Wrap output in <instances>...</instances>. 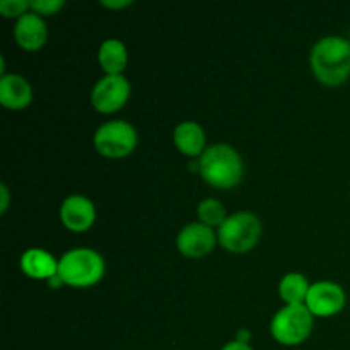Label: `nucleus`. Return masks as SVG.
<instances>
[{
  "mask_svg": "<svg viewBox=\"0 0 350 350\" xmlns=\"http://www.w3.org/2000/svg\"><path fill=\"white\" fill-rule=\"evenodd\" d=\"M105 275V260L96 250H68L58 260V277L72 287H89Z\"/></svg>",
  "mask_w": 350,
  "mask_h": 350,
  "instance_id": "3",
  "label": "nucleus"
},
{
  "mask_svg": "<svg viewBox=\"0 0 350 350\" xmlns=\"http://www.w3.org/2000/svg\"><path fill=\"white\" fill-rule=\"evenodd\" d=\"M310 65L321 84H344L350 75V41L344 36L321 38L311 50Z\"/></svg>",
  "mask_w": 350,
  "mask_h": 350,
  "instance_id": "1",
  "label": "nucleus"
},
{
  "mask_svg": "<svg viewBox=\"0 0 350 350\" xmlns=\"http://www.w3.org/2000/svg\"><path fill=\"white\" fill-rule=\"evenodd\" d=\"M21 269L33 279H48L58 273V262L51 253L41 248H29L21 256Z\"/></svg>",
  "mask_w": 350,
  "mask_h": 350,
  "instance_id": "13",
  "label": "nucleus"
},
{
  "mask_svg": "<svg viewBox=\"0 0 350 350\" xmlns=\"http://www.w3.org/2000/svg\"><path fill=\"white\" fill-rule=\"evenodd\" d=\"M270 330L282 345H297L313 330V313L306 304H286L275 313Z\"/></svg>",
  "mask_w": 350,
  "mask_h": 350,
  "instance_id": "5",
  "label": "nucleus"
},
{
  "mask_svg": "<svg viewBox=\"0 0 350 350\" xmlns=\"http://www.w3.org/2000/svg\"><path fill=\"white\" fill-rule=\"evenodd\" d=\"M137 130L125 120H111L96 130L94 146L103 156L123 157L129 156L137 147Z\"/></svg>",
  "mask_w": 350,
  "mask_h": 350,
  "instance_id": "6",
  "label": "nucleus"
},
{
  "mask_svg": "<svg viewBox=\"0 0 350 350\" xmlns=\"http://www.w3.org/2000/svg\"><path fill=\"white\" fill-rule=\"evenodd\" d=\"M103 5L109 7V9H118V7H126L132 3V0H103Z\"/></svg>",
  "mask_w": 350,
  "mask_h": 350,
  "instance_id": "22",
  "label": "nucleus"
},
{
  "mask_svg": "<svg viewBox=\"0 0 350 350\" xmlns=\"http://www.w3.org/2000/svg\"><path fill=\"white\" fill-rule=\"evenodd\" d=\"M29 9L27 0H2L0 2V12L5 17H21Z\"/></svg>",
  "mask_w": 350,
  "mask_h": 350,
  "instance_id": "18",
  "label": "nucleus"
},
{
  "mask_svg": "<svg viewBox=\"0 0 350 350\" xmlns=\"http://www.w3.org/2000/svg\"><path fill=\"white\" fill-rule=\"evenodd\" d=\"M33 99L29 82L19 74H3L0 77V103L5 108L23 109Z\"/></svg>",
  "mask_w": 350,
  "mask_h": 350,
  "instance_id": "12",
  "label": "nucleus"
},
{
  "mask_svg": "<svg viewBox=\"0 0 350 350\" xmlns=\"http://www.w3.org/2000/svg\"><path fill=\"white\" fill-rule=\"evenodd\" d=\"M217 243V234L214 229L208 228L204 222H191L187 224L176 238V246L183 255L191 258H200L214 250Z\"/></svg>",
  "mask_w": 350,
  "mask_h": 350,
  "instance_id": "9",
  "label": "nucleus"
},
{
  "mask_svg": "<svg viewBox=\"0 0 350 350\" xmlns=\"http://www.w3.org/2000/svg\"><path fill=\"white\" fill-rule=\"evenodd\" d=\"M222 350H253L250 347L246 342H241V340H234V342H229V344H226Z\"/></svg>",
  "mask_w": 350,
  "mask_h": 350,
  "instance_id": "20",
  "label": "nucleus"
},
{
  "mask_svg": "<svg viewBox=\"0 0 350 350\" xmlns=\"http://www.w3.org/2000/svg\"><path fill=\"white\" fill-rule=\"evenodd\" d=\"M60 217L65 228L70 231H88L94 224L96 207L84 195H70L62 202Z\"/></svg>",
  "mask_w": 350,
  "mask_h": 350,
  "instance_id": "10",
  "label": "nucleus"
},
{
  "mask_svg": "<svg viewBox=\"0 0 350 350\" xmlns=\"http://www.w3.org/2000/svg\"><path fill=\"white\" fill-rule=\"evenodd\" d=\"M262 222L253 212L241 211L228 215L219 228V243L232 253H245L258 243Z\"/></svg>",
  "mask_w": 350,
  "mask_h": 350,
  "instance_id": "4",
  "label": "nucleus"
},
{
  "mask_svg": "<svg viewBox=\"0 0 350 350\" xmlns=\"http://www.w3.org/2000/svg\"><path fill=\"white\" fill-rule=\"evenodd\" d=\"M14 36L24 50H38L46 41V23L41 19L40 14L31 10L17 19L16 26H14Z\"/></svg>",
  "mask_w": 350,
  "mask_h": 350,
  "instance_id": "11",
  "label": "nucleus"
},
{
  "mask_svg": "<svg viewBox=\"0 0 350 350\" xmlns=\"http://www.w3.org/2000/svg\"><path fill=\"white\" fill-rule=\"evenodd\" d=\"M0 212H5L7 205H9V190H7L5 185H0Z\"/></svg>",
  "mask_w": 350,
  "mask_h": 350,
  "instance_id": "21",
  "label": "nucleus"
},
{
  "mask_svg": "<svg viewBox=\"0 0 350 350\" xmlns=\"http://www.w3.org/2000/svg\"><path fill=\"white\" fill-rule=\"evenodd\" d=\"M198 171L208 185L215 188H232L241 181L243 159L234 147L215 144L202 152Z\"/></svg>",
  "mask_w": 350,
  "mask_h": 350,
  "instance_id": "2",
  "label": "nucleus"
},
{
  "mask_svg": "<svg viewBox=\"0 0 350 350\" xmlns=\"http://www.w3.org/2000/svg\"><path fill=\"white\" fill-rule=\"evenodd\" d=\"M310 282L303 273L291 272L280 280L279 293L287 304H303L310 293Z\"/></svg>",
  "mask_w": 350,
  "mask_h": 350,
  "instance_id": "16",
  "label": "nucleus"
},
{
  "mask_svg": "<svg viewBox=\"0 0 350 350\" xmlns=\"http://www.w3.org/2000/svg\"><path fill=\"white\" fill-rule=\"evenodd\" d=\"M130 96V82L123 74H106L94 84L91 103L98 111H118Z\"/></svg>",
  "mask_w": 350,
  "mask_h": 350,
  "instance_id": "7",
  "label": "nucleus"
},
{
  "mask_svg": "<svg viewBox=\"0 0 350 350\" xmlns=\"http://www.w3.org/2000/svg\"><path fill=\"white\" fill-rule=\"evenodd\" d=\"M306 306L317 317H334L345 306V293L338 284L330 280L311 284Z\"/></svg>",
  "mask_w": 350,
  "mask_h": 350,
  "instance_id": "8",
  "label": "nucleus"
},
{
  "mask_svg": "<svg viewBox=\"0 0 350 350\" xmlns=\"http://www.w3.org/2000/svg\"><path fill=\"white\" fill-rule=\"evenodd\" d=\"M174 144L187 156H202L205 147L204 129L197 122H181L174 129Z\"/></svg>",
  "mask_w": 350,
  "mask_h": 350,
  "instance_id": "14",
  "label": "nucleus"
},
{
  "mask_svg": "<svg viewBox=\"0 0 350 350\" xmlns=\"http://www.w3.org/2000/svg\"><path fill=\"white\" fill-rule=\"evenodd\" d=\"M98 58L106 74H122L123 68L126 67V62H129L125 44L116 38L103 41L98 51Z\"/></svg>",
  "mask_w": 350,
  "mask_h": 350,
  "instance_id": "15",
  "label": "nucleus"
},
{
  "mask_svg": "<svg viewBox=\"0 0 350 350\" xmlns=\"http://www.w3.org/2000/svg\"><path fill=\"white\" fill-rule=\"evenodd\" d=\"M64 7V0H31L29 9L36 14L51 16Z\"/></svg>",
  "mask_w": 350,
  "mask_h": 350,
  "instance_id": "19",
  "label": "nucleus"
},
{
  "mask_svg": "<svg viewBox=\"0 0 350 350\" xmlns=\"http://www.w3.org/2000/svg\"><path fill=\"white\" fill-rule=\"evenodd\" d=\"M198 217L204 224H207L208 228L212 226H219L221 228L222 222L226 221V208L217 198H205L198 205Z\"/></svg>",
  "mask_w": 350,
  "mask_h": 350,
  "instance_id": "17",
  "label": "nucleus"
}]
</instances>
